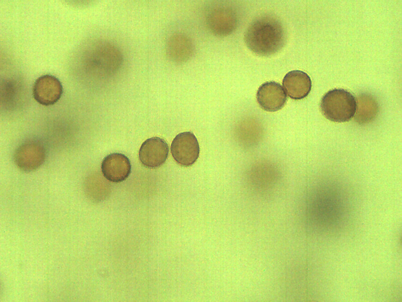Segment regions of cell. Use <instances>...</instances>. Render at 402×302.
<instances>
[{
    "label": "cell",
    "mask_w": 402,
    "mask_h": 302,
    "mask_svg": "<svg viewBox=\"0 0 402 302\" xmlns=\"http://www.w3.org/2000/svg\"><path fill=\"white\" fill-rule=\"evenodd\" d=\"M286 31L280 20L270 15L259 16L249 25L244 36L248 48L255 54L269 56L284 46Z\"/></svg>",
    "instance_id": "obj_1"
},
{
    "label": "cell",
    "mask_w": 402,
    "mask_h": 302,
    "mask_svg": "<svg viewBox=\"0 0 402 302\" xmlns=\"http://www.w3.org/2000/svg\"><path fill=\"white\" fill-rule=\"evenodd\" d=\"M123 62V56L118 47L110 42H99L85 51L81 65L88 77L104 79L115 74Z\"/></svg>",
    "instance_id": "obj_2"
},
{
    "label": "cell",
    "mask_w": 402,
    "mask_h": 302,
    "mask_svg": "<svg viewBox=\"0 0 402 302\" xmlns=\"http://www.w3.org/2000/svg\"><path fill=\"white\" fill-rule=\"evenodd\" d=\"M321 110L328 119L336 122L350 120L357 109L355 97L343 89L330 90L322 97L320 103Z\"/></svg>",
    "instance_id": "obj_3"
},
{
    "label": "cell",
    "mask_w": 402,
    "mask_h": 302,
    "mask_svg": "<svg viewBox=\"0 0 402 302\" xmlns=\"http://www.w3.org/2000/svg\"><path fill=\"white\" fill-rule=\"evenodd\" d=\"M46 149L44 144L37 139H30L22 143L14 154L17 166L25 172L34 171L44 163Z\"/></svg>",
    "instance_id": "obj_4"
},
{
    "label": "cell",
    "mask_w": 402,
    "mask_h": 302,
    "mask_svg": "<svg viewBox=\"0 0 402 302\" xmlns=\"http://www.w3.org/2000/svg\"><path fill=\"white\" fill-rule=\"evenodd\" d=\"M206 23L209 30L218 36H226L232 34L238 24L237 15L231 8L218 6L208 13Z\"/></svg>",
    "instance_id": "obj_5"
},
{
    "label": "cell",
    "mask_w": 402,
    "mask_h": 302,
    "mask_svg": "<svg viewBox=\"0 0 402 302\" xmlns=\"http://www.w3.org/2000/svg\"><path fill=\"white\" fill-rule=\"evenodd\" d=\"M171 152L174 160L179 165L189 167L198 158L199 146L198 141L190 132L180 133L172 141Z\"/></svg>",
    "instance_id": "obj_6"
},
{
    "label": "cell",
    "mask_w": 402,
    "mask_h": 302,
    "mask_svg": "<svg viewBox=\"0 0 402 302\" xmlns=\"http://www.w3.org/2000/svg\"><path fill=\"white\" fill-rule=\"evenodd\" d=\"M169 148L166 142L159 137L147 139L141 145L139 158L146 168L154 169L162 166L168 155Z\"/></svg>",
    "instance_id": "obj_7"
},
{
    "label": "cell",
    "mask_w": 402,
    "mask_h": 302,
    "mask_svg": "<svg viewBox=\"0 0 402 302\" xmlns=\"http://www.w3.org/2000/svg\"><path fill=\"white\" fill-rule=\"evenodd\" d=\"M63 87L55 77L45 74L35 81L33 94L35 100L41 105L50 106L56 103L61 97Z\"/></svg>",
    "instance_id": "obj_8"
},
{
    "label": "cell",
    "mask_w": 402,
    "mask_h": 302,
    "mask_svg": "<svg viewBox=\"0 0 402 302\" xmlns=\"http://www.w3.org/2000/svg\"><path fill=\"white\" fill-rule=\"evenodd\" d=\"M257 99L260 106L264 110L274 112L281 109L285 105L287 95L279 83L265 82L259 88Z\"/></svg>",
    "instance_id": "obj_9"
},
{
    "label": "cell",
    "mask_w": 402,
    "mask_h": 302,
    "mask_svg": "<svg viewBox=\"0 0 402 302\" xmlns=\"http://www.w3.org/2000/svg\"><path fill=\"white\" fill-rule=\"evenodd\" d=\"M131 165L129 159L124 154L118 153L106 156L102 163V172L108 180L119 183L129 176Z\"/></svg>",
    "instance_id": "obj_10"
},
{
    "label": "cell",
    "mask_w": 402,
    "mask_h": 302,
    "mask_svg": "<svg viewBox=\"0 0 402 302\" xmlns=\"http://www.w3.org/2000/svg\"><path fill=\"white\" fill-rule=\"evenodd\" d=\"M165 50L167 57L171 61L183 63L192 57L194 47L192 40L187 35L182 33H176L168 39Z\"/></svg>",
    "instance_id": "obj_11"
},
{
    "label": "cell",
    "mask_w": 402,
    "mask_h": 302,
    "mask_svg": "<svg viewBox=\"0 0 402 302\" xmlns=\"http://www.w3.org/2000/svg\"><path fill=\"white\" fill-rule=\"evenodd\" d=\"M283 86L288 96L294 100L302 99L308 96L312 88L309 75L301 70H292L284 76Z\"/></svg>",
    "instance_id": "obj_12"
},
{
    "label": "cell",
    "mask_w": 402,
    "mask_h": 302,
    "mask_svg": "<svg viewBox=\"0 0 402 302\" xmlns=\"http://www.w3.org/2000/svg\"><path fill=\"white\" fill-rule=\"evenodd\" d=\"M376 109V103L370 96L361 95L358 99L356 116L363 115V117L366 116V119L367 118L370 119L371 116L375 114Z\"/></svg>",
    "instance_id": "obj_13"
}]
</instances>
